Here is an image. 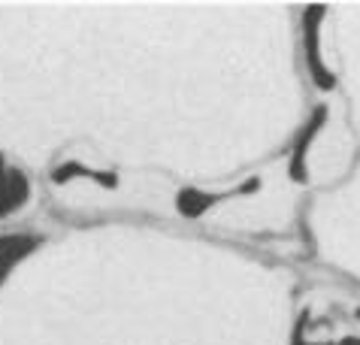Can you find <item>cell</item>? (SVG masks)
<instances>
[{
  "mask_svg": "<svg viewBox=\"0 0 360 345\" xmlns=\"http://www.w3.org/2000/svg\"><path fill=\"white\" fill-rule=\"evenodd\" d=\"M39 246V237H27V233H6L0 237V285L13 272V267L22 258H27Z\"/></svg>",
  "mask_w": 360,
  "mask_h": 345,
  "instance_id": "cell-2",
  "label": "cell"
},
{
  "mask_svg": "<svg viewBox=\"0 0 360 345\" xmlns=\"http://www.w3.org/2000/svg\"><path fill=\"white\" fill-rule=\"evenodd\" d=\"M27 200V179L18 167H9L6 158L0 155V218L15 212Z\"/></svg>",
  "mask_w": 360,
  "mask_h": 345,
  "instance_id": "cell-1",
  "label": "cell"
}]
</instances>
